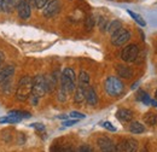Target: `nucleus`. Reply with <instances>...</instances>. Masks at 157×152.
<instances>
[{
  "instance_id": "nucleus-8",
  "label": "nucleus",
  "mask_w": 157,
  "mask_h": 152,
  "mask_svg": "<svg viewBox=\"0 0 157 152\" xmlns=\"http://www.w3.org/2000/svg\"><path fill=\"white\" fill-rule=\"evenodd\" d=\"M97 144H98L99 152H114L115 145L113 140L108 136H100L97 140Z\"/></svg>"
},
{
  "instance_id": "nucleus-34",
  "label": "nucleus",
  "mask_w": 157,
  "mask_h": 152,
  "mask_svg": "<svg viewBox=\"0 0 157 152\" xmlns=\"http://www.w3.org/2000/svg\"><path fill=\"white\" fill-rule=\"evenodd\" d=\"M30 127L36 128V129H40V131H42V129L45 128V126H44L42 123H33V124H30Z\"/></svg>"
},
{
  "instance_id": "nucleus-25",
  "label": "nucleus",
  "mask_w": 157,
  "mask_h": 152,
  "mask_svg": "<svg viewBox=\"0 0 157 152\" xmlns=\"http://www.w3.org/2000/svg\"><path fill=\"white\" fill-rule=\"evenodd\" d=\"M138 99L141 100L144 104H147V105L151 104V98L146 94L145 92H143V91H139V92H138Z\"/></svg>"
},
{
  "instance_id": "nucleus-3",
  "label": "nucleus",
  "mask_w": 157,
  "mask_h": 152,
  "mask_svg": "<svg viewBox=\"0 0 157 152\" xmlns=\"http://www.w3.org/2000/svg\"><path fill=\"white\" fill-rule=\"evenodd\" d=\"M46 93V87H45V76L36 75L33 78V88H32V94H30V104L32 105H38L39 99L42 98Z\"/></svg>"
},
{
  "instance_id": "nucleus-28",
  "label": "nucleus",
  "mask_w": 157,
  "mask_h": 152,
  "mask_svg": "<svg viewBox=\"0 0 157 152\" xmlns=\"http://www.w3.org/2000/svg\"><path fill=\"white\" fill-rule=\"evenodd\" d=\"M51 0H36V4H35V7L36 9H44Z\"/></svg>"
},
{
  "instance_id": "nucleus-7",
  "label": "nucleus",
  "mask_w": 157,
  "mask_h": 152,
  "mask_svg": "<svg viewBox=\"0 0 157 152\" xmlns=\"http://www.w3.org/2000/svg\"><path fill=\"white\" fill-rule=\"evenodd\" d=\"M60 7H62V5H60V1H59V0H51V1L44 7L42 13H44V16H45L46 18H51V17L56 16L59 11H60Z\"/></svg>"
},
{
  "instance_id": "nucleus-29",
  "label": "nucleus",
  "mask_w": 157,
  "mask_h": 152,
  "mask_svg": "<svg viewBox=\"0 0 157 152\" xmlns=\"http://www.w3.org/2000/svg\"><path fill=\"white\" fill-rule=\"evenodd\" d=\"M70 117L74 120H81V118H85V115L78 112V111H73V112H70Z\"/></svg>"
},
{
  "instance_id": "nucleus-10",
  "label": "nucleus",
  "mask_w": 157,
  "mask_h": 152,
  "mask_svg": "<svg viewBox=\"0 0 157 152\" xmlns=\"http://www.w3.org/2000/svg\"><path fill=\"white\" fill-rule=\"evenodd\" d=\"M13 73H15V66L13 65H7L4 69H1L0 70V85L9 81L10 77L13 75Z\"/></svg>"
},
{
  "instance_id": "nucleus-20",
  "label": "nucleus",
  "mask_w": 157,
  "mask_h": 152,
  "mask_svg": "<svg viewBox=\"0 0 157 152\" xmlns=\"http://www.w3.org/2000/svg\"><path fill=\"white\" fill-rule=\"evenodd\" d=\"M121 28H122V23H121L118 19H115V21H113V22L109 23L106 30H108L110 34H114L115 32H117L118 29H121Z\"/></svg>"
},
{
  "instance_id": "nucleus-21",
  "label": "nucleus",
  "mask_w": 157,
  "mask_h": 152,
  "mask_svg": "<svg viewBox=\"0 0 157 152\" xmlns=\"http://www.w3.org/2000/svg\"><path fill=\"white\" fill-rule=\"evenodd\" d=\"M94 24H96L94 17H93L92 15H88V16L86 17V19H85V28H86V30H87V32H91V30L93 29Z\"/></svg>"
},
{
  "instance_id": "nucleus-38",
  "label": "nucleus",
  "mask_w": 157,
  "mask_h": 152,
  "mask_svg": "<svg viewBox=\"0 0 157 152\" xmlns=\"http://www.w3.org/2000/svg\"><path fill=\"white\" fill-rule=\"evenodd\" d=\"M155 98H156V100H157V89H156V92H155Z\"/></svg>"
},
{
  "instance_id": "nucleus-17",
  "label": "nucleus",
  "mask_w": 157,
  "mask_h": 152,
  "mask_svg": "<svg viewBox=\"0 0 157 152\" xmlns=\"http://www.w3.org/2000/svg\"><path fill=\"white\" fill-rule=\"evenodd\" d=\"M78 85L80 86H82V87H90L88 85H90V75H88V73L87 71H85V70H81L80 71V74H78Z\"/></svg>"
},
{
  "instance_id": "nucleus-31",
  "label": "nucleus",
  "mask_w": 157,
  "mask_h": 152,
  "mask_svg": "<svg viewBox=\"0 0 157 152\" xmlns=\"http://www.w3.org/2000/svg\"><path fill=\"white\" fill-rule=\"evenodd\" d=\"M78 152H93L92 147L88 146V145H81L80 149L78 150Z\"/></svg>"
},
{
  "instance_id": "nucleus-11",
  "label": "nucleus",
  "mask_w": 157,
  "mask_h": 152,
  "mask_svg": "<svg viewBox=\"0 0 157 152\" xmlns=\"http://www.w3.org/2000/svg\"><path fill=\"white\" fill-rule=\"evenodd\" d=\"M86 101L88 105H92V106L98 104V95L92 87H87L86 89Z\"/></svg>"
},
{
  "instance_id": "nucleus-1",
  "label": "nucleus",
  "mask_w": 157,
  "mask_h": 152,
  "mask_svg": "<svg viewBox=\"0 0 157 152\" xmlns=\"http://www.w3.org/2000/svg\"><path fill=\"white\" fill-rule=\"evenodd\" d=\"M32 88H33V78L30 76H23L18 81L17 88H16V99L18 101H25L30 94H32Z\"/></svg>"
},
{
  "instance_id": "nucleus-2",
  "label": "nucleus",
  "mask_w": 157,
  "mask_h": 152,
  "mask_svg": "<svg viewBox=\"0 0 157 152\" xmlns=\"http://www.w3.org/2000/svg\"><path fill=\"white\" fill-rule=\"evenodd\" d=\"M76 87V75L71 68H65L60 75V91L67 94L73 92Z\"/></svg>"
},
{
  "instance_id": "nucleus-27",
  "label": "nucleus",
  "mask_w": 157,
  "mask_h": 152,
  "mask_svg": "<svg viewBox=\"0 0 157 152\" xmlns=\"http://www.w3.org/2000/svg\"><path fill=\"white\" fill-rule=\"evenodd\" d=\"M100 126L101 127H104L105 129H108V131H110V132H116V128L110 123V122H108V121H104V122H101L100 123Z\"/></svg>"
},
{
  "instance_id": "nucleus-15",
  "label": "nucleus",
  "mask_w": 157,
  "mask_h": 152,
  "mask_svg": "<svg viewBox=\"0 0 157 152\" xmlns=\"http://www.w3.org/2000/svg\"><path fill=\"white\" fill-rule=\"evenodd\" d=\"M123 150L124 152H138V141L134 139H127L123 141Z\"/></svg>"
},
{
  "instance_id": "nucleus-26",
  "label": "nucleus",
  "mask_w": 157,
  "mask_h": 152,
  "mask_svg": "<svg viewBox=\"0 0 157 152\" xmlns=\"http://www.w3.org/2000/svg\"><path fill=\"white\" fill-rule=\"evenodd\" d=\"M108 25H109V23H108L106 19L104 18V17H99V28H100L101 32L106 30L108 29Z\"/></svg>"
},
{
  "instance_id": "nucleus-5",
  "label": "nucleus",
  "mask_w": 157,
  "mask_h": 152,
  "mask_svg": "<svg viewBox=\"0 0 157 152\" xmlns=\"http://www.w3.org/2000/svg\"><path fill=\"white\" fill-rule=\"evenodd\" d=\"M129 39H131L129 30H127L124 28H121V29H118L117 32H115L114 34H111V44L114 46H122Z\"/></svg>"
},
{
  "instance_id": "nucleus-30",
  "label": "nucleus",
  "mask_w": 157,
  "mask_h": 152,
  "mask_svg": "<svg viewBox=\"0 0 157 152\" xmlns=\"http://www.w3.org/2000/svg\"><path fill=\"white\" fill-rule=\"evenodd\" d=\"M51 152H67L65 146H59V145H53L51 147Z\"/></svg>"
},
{
  "instance_id": "nucleus-4",
  "label": "nucleus",
  "mask_w": 157,
  "mask_h": 152,
  "mask_svg": "<svg viewBox=\"0 0 157 152\" xmlns=\"http://www.w3.org/2000/svg\"><path fill=\"white\" fill-rule=\"evenodd\" d=\"M104 88L105 92L110 97H118L124 91V86L122 81L116 76H109L104 82Z\"/></svg>"
},
{
  "instance_id": "nucleus-18",
  "label": "nucleus",
  "mask_w": 157,
  "mask_h": 152,
  "mask_svg": "<svg viewBox=\"0 0 157 152\" xmlns=\"http://www.w3.org/2000/svg\"><path fill=\"white\" fill-rule=\"evenodd\" d=\"M13 2L12 0H0V9L4 12H11L13 10Z\"/></svg>"
},
{
  "instance_id": "nucleus-22",
  "label": "nucleus",
  "mask_w": 157,
  "mask_h": 152,
  "mask_svg": "<svg viewBox=\"0 0 157 152\" xmlns=\"http://www.w3.org/2000/svg\"><path fill=\"white\" fill-rule=\"evenodd\" d=\"M127 12L129 13V16H131L132 18L134 19V21L137 22V23L139 24V25H141V27H145V25H146V22L144 21V18H143V17H141L140 15H138V13H136V12H133V11H131V10H128Z\"/></svg>"
},
{
  "instance_id": "nucleus-14",
  "label": "nucleus",
  "mask_w": 157,
  "mask_h": 152,
  "mask_svg": "<svg viewBox=\"0 0 157 152\" xmlns=\"http://www.w3.org/2000/svg\"><path fill=\"white\" fill-rule=\"evenodd\" d=\"M116 71H117V75L122 78H131L133 75V70L127 65H117Z\"/></svg>"
},
{
  "instance_id": "nucleus-6",
  "label": "nucleus",
  "mask_w": 157,
  "mask_h": 152,
  "mask_svg": "<svg viewBox=\"0 0 157 152\" xmlns=\"http://www.w3.org/2000/svg\"><path fill=\"white\" fill-rule=\"evenodd\" d=\"M138 53H139V48H138L137 45L134 44H131L128 46H126L122 52H121V58L123 62H127V63H131V62H134L138 57Z\"/></svg>"
},
{
  "instance_id": "nucleus-13",
  "label": "nucleus",
  "mask_w": 157,
  "mask_h": 152,
  "mask_svg": "<svg viewBox=\"0 0 157 152\" xmlns=\"http://www.w3.org/2000/svg\"><path fill=\"white\" fill-rule=\"evenodd\" d=\"M116 117L122 122H129L133 118V112L128 109H120L116 112Z\"/></svg>"
},
{
  "instance_id": "nucleus-9",
  "label": "nucleus",
  "mask_w": 157,
  "mask_h": 152,
  "mask_svg": "<svg viewBox=\"0 0 157 152\" xmlns=\"http://www.w3.org/2000/svg\"><path fill=\"white\" fill-rule=\"evenodd\" d=\"M17 12H18L20 18L28 19L30 17V13H32V6L29 5V2L27 0H24L17 6Z\"/></svg>"
},
{
  "instance_id": "nucleus-33",
  "label": "nucleus",
  "mask_w": 157,
  "mask_h": 152,
  "mask_svg": "<svg viewBox=\"0 0 157 152\" xmlns=\"http://www.w3.org/2000/svg\"><path fill=\"white\" fill-rule=\"evenodd\" d=\"M114 152H124V150H123V142L117 144L115 146V149H114Z\"/></svg>"
},
{
  "instance_id": "nucleus-32",
  "label": "nucleus",
  "mask_w": 157,
  "mask_h": 152,
  "mask_svg": "<svg viewBox=\"0 0 157 152\" xmlns=\"http://www.w3.org/2000/svg\"><path fill=\"white\" fill-rule=\"evenodd\" d=\"M78 123V120H69V121H65L64 123H63V126L64 127H70V126H74V124H76Z\"/></svg>"
},
{
  "instance_id": "nucleus-16",
  "label": "nucleus",
  "mask_w": 157,
  "mask_h": 152,
  "mask_svg": "<svg viewBox=\"0 0 157 152\" xmlns=\"http://www.w3.org/2000/svg\"><path fill=\"white\" fill-rule=\"evenodd\" d=\"M128 129H129L131 133H133V134H141L145 132V127H144V124L140 123V122H138V121L131 122Z\"/></svg>"
},
{
  "instance_id": "nucleus-37",
  "label": "nucleus",
  "mask_w": 157,
  "mask_h": 152,
  "mask_svg": "<svg viewBox=\"0 0 157 152\" xmlns=\"http://www.w3.org/2000/svg\"><path fill=\"white\" fill-rule=\"evenodd\" d=\"M4 55H2V53H1V52H0V66H1V63H2V60H4Z\"/></svg>"
},
{
  "instance_id": "nucleus-24",
  "label": "nucleus",
  "mask_w": 157,
  "mask_h": 152,
  "mask_svg": "<svg viewBox=\"0 0 157 152\" xmlns=\"http://www.w3.org/2000/svg\"><path fill=\"white\" fill-rule=\"evenodd\" d=\"M10 116H16V117H20L21 120L22 118H29L30 117V114L29 112H25V111H20V110H13V111H10L9 112Z\"/></svg>"
},
{
  "instance_id": "nucleus-35",
  "label": "nucleus",
  "mask_w": 157,
  "mask_h": 152,
  "mask_svg": "<svg viewBox=\"0 0 157 152\" xmlns=\"http://www.w3.org/2000/svg\"><path fill=\"white\" fill-rule=\"evenodd\" d=\"M22 1H24V0H12V2H13V6H15V7H17V6L20 5Z\"/></svg>"
},
{
  "instance_id": "nucleus-23",
  "label": "nucleus",
  "mask_w": 157,
  "mask_h": 152,
  "mask_svg": "<svg viewBox=\"0 0 157 152\" xmlns=\"http://www.w3.org/2000/svg\"><path fill=\"white\" fill-rule=\"evenodd\" d=\"M20 121H21L20 117L10 116V115H7L6 117H1L0 118V123H18Z\"/></svg>"
},
{
  "instance_id": "nucleus-12",
  "label": "nucleus",
  "mask_w": 157,
  "mask_h": 152,
  "mask_svg": "<svg viewBox=\"0 0 157 152\" xmlns=\"http://www.w3.org/2000/svg\"><path fill=\"white\" fill-rule=\"evenodd\" d=\"M86 87H82L78 85L76 89H75V94H74V101L76 104H82L86 100Z\"/></svg>"
},
{
  "instance_id": "nucleus-36",
  "label": "nucleus",
  "mask_w": 157,
  "mask_h": 152,
  "mask_svg": "<svg viewBox=\"0 0 157 152\" xmlns=\"http://www.w3.org/2000/svg\"><path fill=\"white\" fill-rule=\"evenodd\" d=\"M28 2H29V5H30L32 7H35V4H36V0H28Z\"/></svg>"
},
{
  "instance_id": "nucleus-19",
  "label": "nucleus",
  "mask_w": 157,
  "mask_h": 152,
  "mask_svg": "<svg viewBox=\"0 0 157 152\" xmlns=\"http://www.w3.org/2000/svg\"><path fill=\"white\" fill-rule=\"evenodd\" d=\"M144 122L149 126H155L157 123V115L155 112H146L144 116Z\"/></svg>"
}]
</instances>
